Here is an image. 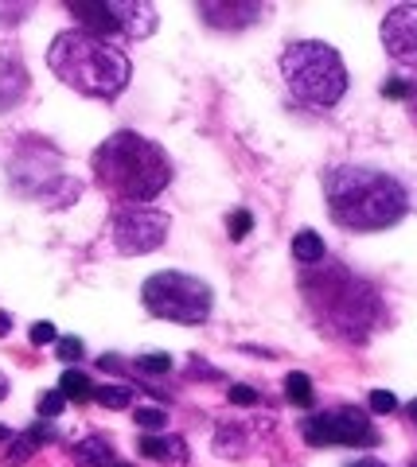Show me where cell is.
<instances>
[{
  "label": "cell",
  "instance_id": "obj_1",
  "mask_svg": "<svg viewBox=\"0 0 417 467\" xmlns=\"http://www.w3.org/2000/svg\"><path fill=\"white\" fill-rule=\"evenodd\" d=\"M324 195L332 223L355 234L386 230L406 218L410 195L394 175L363 164H339L324 175Z\"/></svg>",
  "mask_w": 417,
  "mask_h": 467
},
{
  "label": "cell",
  "instance_id": "obj_2",
  "mask_svg": "<svg viewBox=\"0 0 417 467\" xmlns=\"http://www.w3.org/2000/svg\"><path fill=\"white\" fill-rule=\"evenodd\" d=\"M47 67L75 94L98 98V101L118 98L129 86V78H133V63H129V55L118 43L98 39L90 32H82V27H70V32L55 36L47 51Z\"/></svg>",
  "mask_w": 417,
  "mask_h": 467
},
{
  "label": "cell",
  "instance_id": "obj_3",
  "mask_svg": "<svg viewBox=\"0 0 417 467\" xmlns=\"http://www.w3.org/2000/svg\"><path fill=\"white\" fill-rule=\"evenodd\" d=\"M172 164L156 140L141 133H113L94 152V183L118 202H149L168 187Z\"/></svg>",
  "mask_w": 417,
  "mask_h": 467
},
{
  "label": "cell",
  "instance_id": "obj_4",
  "mask_svg": "<svg viewBox=\"0 0 417 467\" xmlns=\"http://www.w3.org/2000/svg\"><path fill=\"white\" fill-rule=\"evenodd\" d=\"M305 292L316 316L343 339H367V331L379 319V296L363 281H355L348 269L316 273L312 285L305 281Z\"/></svg>",
  "mask_w": 417,
  "mask_h": 467
},
{
  "label": "cell",
  "instance_id": "obj_5",
  "mask_svg": "<svg viewBox=\"0 0 417 467\" xmlns=\"http://www.w3.org/2000/svg\"><path fill=\"white\" fill-rule=\"evenodd\" d=\"M281 78L297 101L312 109H332L348 90V67L336 47L320 39H300L281 55Z\"/></svg>",
  "mask_w": 417,
  "mask_h": 467
},
{
  "label": "cell",
  "instance_id": "obj_6",
  "mask_svg": "<svg viewBox=\"0 0 417 467\" xmlns=\"http://www.w3.org/2000/svg\"><path fill=\"white\" fill-rule=\"evenodd\" d=\"M67 12L82 20V32L118 47L121 39H149L156 32V8L141 0H67Z\"/></svg>",
  "mask_w": 417,
  "mask_h": 467
},
{
  "label": "cell",
  "instance_id": "obj_7",
  "mask_svg": "<svg viewBox=\"0 0 417 467\" xmlns=\"http://www.w3.org/2000/svg\"><path fill=\"white\" fill-rule=\"evenodd\" d=\"M141 300L145 308L161 319H172V324H203L211 316V285L199 281V276L188 273H156L141 288Z\"/></svg>",
  "mask_w": 417,
  "mask_h": 467
},
{
  "label": "cell",
  "instance_id": "obj_8",
  "mask_svg": "<svg viewBox=\"0 0 417 467\" xmlns=\"http://www.w3.org/2000/svg\"><path fill=\"white\" fill-rule=\"evenodd\" d=\"M305 441L324 448V444H348V448H375L379 444V432L370 429V420L363 409L355 405H343V409H328V413H316L308 417L305 425Z\"/></svg>",
  "mask_w": 417,
  "mask_h": 467
},
{
  "label": "cell",
  "instance_id": "obj_9",
  "mask_svg": "<svg viewBox=\"0 0 417 467\" xmlns=\"http://www.w3.org/2000/svg\"><path fill=\"white\" fill-rule=\"evenodd\" d=\"M168 226L172 218L156 207H125L113 214V245L118 254L125 257H137V254H152L168 242Z\"/></svg>",
  "mask_w": 417,
  "mask_h": 467
},
{
  "label": "cell",
  "instance_id": "obj_10",
  "mask_svg": "<svg viewBox=\"0 0 417 467\" xmlns=\"http://www.w3.org/2000/svg\"><path fill=\"white\" fill-rule=\"evenodd\" d=\"M382 47L401 67L417 70V5H398L382 20Z\"/></svg>",
  "mask_w": 417,
  "mask_h": 467
},
{
  "label": "cell",
  "instance_id": "obj_11",
  "mask_svg": "<svg viewBox=\"0 0 417 467\" xmlns=\"http://www.w3.org/2000/svg\"><path fill=\"white\" fill-rule=\"evenodd\" d=\"M24 94H27V70L12 55L0 51V113H8L12 106H20Z\"/></svg>",
  "mask_w": 417,
  "mask_h": 467
},
{
  "label": "cell",
  "instance_id": "obj_12",
  "mask_svg": "<svg viewBox=\"0 0 417 467\" xmlns=\"http://www.w3.org/2000/svg\"><path fill=\"white\" fill-rule=\"evenodd\" d=\"M207 16V24H214V27H246V24H254L257 20V5H203L199 8Z\"/></svg>",
  "mask_w": 417,
  "mask_h": 467
},
{
  "label": "cell",
  "instance_id": "obj_13",
  "mask_svg": "<svg viewBox=\"0 0 417 467\" xmlns=\"http://www.w3.org/2000/svg\"><path fill=\"white\" fill-rule=\"evenodd\" d=\"M75 463H78V467H109V463H113L109 441H102V436H90V441H82V444L75 448Z\"/></svg>",
  "mask_w": 417,
  "mask_h": 467
},
{
  "label": "cell",
  "instance_id": "obj_14",
  "mask_svg": "<svg viewBox=\"0 0 417 467\" xmlns=\"http://www.w3.org/2000/svg\"><path fill=\"white\" fill-rule=\"evenodd\" d=\"M141 456H149L156 463H172L183 456V444L180 441H164V436H141Z\"/></svg>",
  "mask_w": 417,
  "mask_h": 467
},
{
  "label": "cell",
  "instance_id": "obj_15",
  "mask_svg": "<svg viewBox=\"0 0 417 467\" xmlns=\"http://www.w3.org/2000/svg\"><path fill=\"white\" fill-rule=\"evenodd\" d=\"M293 257L300 261V265H320V261H324V242H320V234L300 230L297 238H293Z\"/></svg>",
  "mask_w": 417,
  "mask_h": 467
},
{
  "label": "cell",
  "instance_id": "obj_16",
  "mask_svg": "<svg viewBox=\"0 0 417 467\" xmlns=\"http://www.w3.org/2000/svg\"><path fill=\"white\" fill-rule=\"evenodd\" d=\"M285 398H289L293 405H300V409H308V405H312V398H316L312 378H308L305 370H293L289 378H285Z\"/></svg>",
  "mask_w": 417,
  "mask_h": 467
},
{
  "label": "cell",
  "instance_id": "obj_17",
  "mask_svg": "<svg viewBox=\"0 0 417 467\" xmlns=\"http://www.w3.org/2000/svg\"><path fill=\"white\" fill-rule=\"evenodd\" d=\"M59 393L67 401H86V398H94V382L82 370H67L59 378Z\"/></svg>",
  "mask_w": 417,
  "mask_h": 467
},
{
  "label": "cell",
  "instance_id": "obj_18",
  "mask_svg": "<svg viewBox=\"0 0 417 467\" xmlns=\"http://www.w3.org/2000/svg\"><path fill=\"white\" fill-rule=\"evenodd\" d=\"M43 441H55V436L47 432V429H36V432H24L20 441H12V448H8V463H24L32 451L43 444Z\"/></svg>",
  "mask_w": 417,
  "mask_h": 467
},
{
  "label": "cell",
  "instance_id": "obj_19",
  "mask_svg": "<svg viewBox=\"0 0 417 467\" xmlns=\"http://www.w3.org/2000/svg\"><path fill=\"white\" fill-rule=\"evenodd\" d=\"M94 401L106 409H129L133 405V389L125 386H94Z\"/></svg>",
  "mask_w": 417,
  "mask_h": 467
},
{
  "label": "cell",
  "instance_id": "obj_20",
  "mask_svg": "<svg viewBox=\"0 0 417 467\" xmlns=\"http://www.w3.org/2000/svg\"><path fill=\"white\" fill-rule=\"evenodd\" d=\"M226 230H230V238H235V242H242L254 230V214L250 211H235V214L226 218Z\"/></svg>",
  "mask_w": 417,
  "mask_h": 467
},
{
  "label": "cell",
  "instance_id": "obj_21",
  "mask_svg": "<svg viewBox=\"0 0 417 467\" xmlns=\"http://www.w3.org/2000/svg\"><path fill=\"white\" fill-rule=\"evenodd\" d=\"M63 405H67V398H63L59 389H55V393H47V398H39V417H43V420L59 417V413H63Z\"/></svg>",
  "mask_w": 417,
  "mask_h": 467
},
{
  "label": "cell",
  "instance_id": "obj_22",
  "mask_svg": "<svg viewBox=\"0 0 417 467\" xmlns=\"http://www.w3.org/2000/svg\"><path fill=\"white\" fill-rule=\"evenodd\" d=\"M137 367L145 370V374H168V370H172V358H168V355H145V358L137 362Z\"/></svg>",
  "mask_w": 417,
  "mask_h": 467
},
{
  "label": "cell",
  "instance_id": "obj_23",
  "mask_svg": "<svg viewBox=\"0 0 417 467\" xmlns=\"http://www.w3.org/2000/svg\"><path fill=\"white\" fill-rule=\"evenodd\" d=\"M164 409H137V425H145V429H164Z\"/></svg>",
  "mask_w": 417,
  "mask_h": 467
},
{
  "label": "cell",
  "instance_id": "obj_24",
  "mask_svg": "<svg viewBox=\"0 0 417 467\" xmlns=\"http://www.w3.org/2000/svg\"><path fill=\"white\" fill-rule=\"evenodd\" d=\"M55 350H59L63 362H78L82 358V339H59V343H55Z\"/></svg>",
  "mask_w": 417,
  "mask_h": 467
},
{
  "label": "cell",
  "instance_id": "obj_25",
  "mask_svg": "<svg viewBox=\"0 0 417 467\" xmlns=\"http://www.w3.org/2000/svg\"><path fill=\"white\" fill-rule=\"evenodd\" d=\"M370 409H375V413H394V409H398L394 393H386V389H375V393H370Z\"/></svg>",
  "mask_w": 417,
  "mask_h": 467
},
{
  "label": "cell",
  "instance_id": "obj_26",
  "mask_svg": "<svg viewBox=\"0 0 417 467\" xmlns=\"http://www.w3.org/2000/svg\"><path fill=\"white\" fill-rule=\"evenodd\" d=\"M32 343L36 347H43V343H55V324H47V319H39V324H32Z\"/></svg>",
  "mask_w": 417,
  "mask_h": 467
},
{
  "label": "cell",
  "instance_id": "obj_27",
  "mask_svg": "<svg viewBox=\"0 0 417 467\" xmlns=\"http://www.w3.org/2000/svg\"><path fill=\"white\" fill-rule=\"evenodd\" d=\"M382 94H386V98H413V86L401 82V78H391V82L382 86Z\"/></svg>",
  "mask_w": 417,
  "mask_h": 467
},
{
  "label": "cell",
  "instance_id": "obj_28",
  "mask_svg": "<svg viewBox=\"0 0 417 467\" xmlns=\"http://www.w3.org/2000/svg\"><path fill=\"white\" fill-rule=\"evenodd\" d=\"M257 393L250 386H230V405H254Z\"/></svg>",
  "mask_w": 417,
  "mask_h": 467
},
{
  "label": "cell",
  "instance_id": "obj_29",
  "mask_svg": "<svg viewBox=\"0 0 417 467\" xmlns=\"http://www.w3.org/2000/svg\"><path fill=\"white\" fill-rule=\"evenodd\" d=\"M8 331H12V316L0 312V335H8Z\"/></svg>",
  "mask_w": 417,
  "mask_h": 467
},
{
  "label": "cell",
  "instance_id": "obj_30",
  "mask_svg": "<svg viewBox=\"0 0 417 467\" xmlns=\"http://www.w3.org/2000/svg\"><path fill=\"white\" fill-rule=\"evenodd\" d=\"M406 413H410V420L417 425V401H410V409H406Z\"/></svg>",
  "mask_w": 417,
  "mask_h": 467
},
{
  "label": "cell",
  "instance_id": "obj_31",
  "mask_svg": "<svg viewBox=\"0 0 417 467\" xmlns=\"http://www.w3.org/2000/svg\"><path fill=\"white\" fill-rule=\"evenodd\" d=\"M5 393H8V378L0 374V398H5Z\"/></svg>",
  "mask_w": 417,
  "mask_h": 467
},
{
  "label": "cell",
  "instance_id": "obj_32",
  "mask_svg": "<svg viewBox=\"0 0 417 467\" xmlns=\"http://www.w3.org/2000/svg\"><path fill=\"white\" fill-rule=\"evenodd\" d=\"M8 441V429H0V444H5Z\"/></svg>",
  "mask_w": 417,
  "mask_h": 467
},
{
  "label": "cell",
  "instance_id": "obj_33",
  "mask_svg": "<svg viewBox=\"0 0 417 467\" xmlns=\"http://www.w3.org/2000/svg\"><path fill=\"white\" fill-rule=\"evenodd\" d=\"M109 467H129V463H109Z\"/></svg>",
  "mask_w": 417,
  "mask_h": 467
}]
</instances>
